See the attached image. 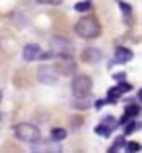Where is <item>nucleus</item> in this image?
Here are the masks:
<instances>
[{
    "mask_svg": "<svg viewBox=\"0 0 142 153\" xmlns=\"http://www.w3.org/2000/svg\"><path fill=\"white\" fill-rule=\"evenodd\" d=\"M40 47L37 44H29V45H25L23 47V51H22V57L25 59L27 62H32V61H35V59H39L40 57Z\"/></svg>",
    "mask_w": 142,
    "mask_h": 153,
    "instance_id": "423d86ee",
    "label": "nucleus"
},
{
    "mask_svg": "<svg viewBox=\"0 0 142 153\" xmlns=\"http://www.w3.org/2000/svg\"><path fill=\"white\" fill-rule=\"evenodd\" d=\"M139 106L137 104H130V106H127V109H125V114H129V116H135V114H139Z\"/></svg>",
    "mask_w": 142,
    "mask_h": 153,
    "instance_id": "f8f14e48",
    "label": "nucleus"
},
{
    "mask_svg": "<svg viewBox=\"0 0 142 153\" xmlns=\"http://www.w3.org/2000/svg\"><path fill=\"white\" fill-rule=\"evenodd\" d=\"M0 101H2V93H0Z\"/></svg>",
    "mask_w": 142,
    "mask_h": 153,
    "instance_id": "f3484780",
    "label": "nucleus"
},
{
    "mask_svg": "<svg viewBox=\"0 0 142 153\" xmlns=\"http://www.w3.org/2000/svg\"><path fill=\"white\" fill-rule=\"evenodd\" d=\"M100 59V52L97 49H85L82 52V61L84 62H97Z\"/></svg>",
    "mask_w": 142,
    "mask_h": 153,
    "instance_id": "0eeeda50",
    "label": "nucleus"
},
{
    "mask_svg": "<svg viewBox=\"0 0 142 153\" xmlns=\"http://www.w3.org/2000/svg\"><path fill=\"white\" fill-rule=\"evenodd\" d=\"M120 9L124 10V15H130V12H132V10H130V7L127 4H124V2H120Z\"/></svg>",
    "mask_w": 142,
    "mask_h": 153,
    "instance_id": "2eb2a0df",
    "label": "nucleus"
},
{
    "mask_svg": "<svg viewBox=\"0 0 142 153\" xmlns=\"http://www.w3.org/2000/svg\"><path fill=\"white\" fill-rule=\"evenodd\" d=\"M37 79L40 82H44V84H53V82L57 81V72L55 69L52 68H47V66H42L37 72Z\"/></svg>",
    "mask_w": 142,
    "mask_h": 153,
    "instance_id": "39448f33",
    "label": "nucleus"
},
{
    "mask_svg": "<svg viewBox=\"0 0 142 153\" xmlns=\"http://www.w3.org/2000/svg\"><path fill=\"white\" fill-rule=\"evenodd\" d=\"M72 91H74L75 98H87L89 93L92 91V79L85 74L77 76L72 82Z\"/></svg>",
    "mask_w": 142,
    "mask_h": 153,
    "instance_id": "20e7f679",
    "label": "nucleus"
},
{
    "mask_svg": "<svg viewBox=\"0 0 142 153\" xmlns=\"http://www.w3.org/2000/svg\"><path fill=\"white\" fill-rule=\"evenodd\" d=\"M132 59V52L129 49H124V47H119L116 51V61L117 62H127Z\"/></svg>",
    "mask_w": 142,
    "mask_h": 153,
    "instance_id": "6e6552de",
    "label": "nucleus"
},
{
    "mask_svg": "<svg viewBox=\"0 0 142 153\" xmlns=\"http://www.w3.org/2000/svg\"><path fill=\"white\" fill-rule=\"evenodd\" d=\"M114 77H117V79H124L125 74H117V76H114Z\"/></svg>",
    "mask_w": 142,
    "mask_h": 153,
    "instance_id": "dca6fc26",
    "label": "nucleus"
},
{
    "mask_svg": "<svg viewBox=\"0 0 142 153\" xmlns=\"http://www.w3.org/2000/svg\"><path fill=\"white\" fill-rule=\"evenodd\" d=\"M39 4H45V5H59L62 4V0H37Z\"/></svg>",
    "mask_w": 142,
    "mask_h": 153,
    "instance_id": "ddd939ff",
    "label": "nucleus"
},
{
    "mask_svg": "<svg viewBox=\"0 0 142 153\" xmlns=\"http://www.w3.org/2000/svg\"><path fill=\"white\" fill-rule=\"evenodd\" d=\"M74 9H75L77 12H87V10L90 9V2H89V0H85V2H79V4H75Z\"/></svg>",
    "mask_w": 142,
    "mask_h": 153,
    "instance_id": "9b49d317",
    "label": "nucleus"
},
{
    "mask_svg": "<svg viewBox=\"0 0 142 153\" xmlns=\"http://www.w3.org/2000/svg\"><path fill=\"white\" fill-rule=\"evenodd\" d=\"M53 68H55V72L62 74V76H72V74L75 72L77 66H75V61H74V57H72L70 54L60 52V54L55 57Z\"/></svg>",
    "mask_w": 142,
    "mask_h": 153,
    "instance_id": "f03ea898",
    "label": "nucleus"
},
{
    "mask_svg": "<svg viewBox=\"0 0 142 153\" xmlns=\"http://www.w3.org/2000/svg\"><path fill=\"white\" fill-rule=\"evenodd\" d=\"M67 133L65 130H62V128H53L52 130V138L55 140V141H60V140H65Z\"/></svg>",
    "mask_w": 142,
    "mask_h": 153,
    "instance_id": "1a4fd4ad",
    "label": "nucleus"
},
{
    "mask_svg": "<svg viewBox=\"0 0 142 153\" xmlns=\"http://www.w3.org/2000/svg\"><path fill=\"white\" fill-rule=\"evenodd\" d=\"M127 150H129V152H139V143H135V141H130V143L127 145Z\"/></svg>",
    "mask_w": 142,
    "mask_h": 153,
    "instance_id": "4468645a",
    "label": "nucleus"
},
{
    "mask_svg": "<svg viewBox=\"0 0 142 153\" xmlns=\"http://www.w3.org/2000/svg\"><path fill=\"white\" fill-rule=\"evenodd\" d=\"M75 34L80 36L82 39H95L100 34V25H99L97 19L92 15L82 17L75 24Z\"/></svg>",
    "mask_w": 142,
    "mask_h": 153,
    "instance_id": "f257e3e1",
    "label": "nucleus"
},
{
    "mask_svg": "<svg viewBox=\"0 0 142 153\" xmlns=\"http://www.w3.org/2000/svg\"><path fill=\"white\" fill-rule=\"evenodd\" d=\"M15 136L25 143H35L40 140V131L37 126L30 125V123H20L15 126Z\"/></svg>",
    "mask_w": 142,
    "mask_h": 153,
    "instance_id": "7ed1b4c3",
    "label": "nucleus"
},
{
    "mask_svg": "<svg viewBox=\"0 0 142 153\" xmlns=\"http://www.w3.org/2000/svg\"><path fill=\"white\" fill-rule=\"evenodd\" d=\"M95 133L100 136H109L111 135V128L105 125V123H102V125H99L97 128H95Z\"/></svg>",
    "mask_w": 142,
    "mask_h": 153,
    "instance_id": "9d476101",
    "label": "nucleus"
}]
</instances>
